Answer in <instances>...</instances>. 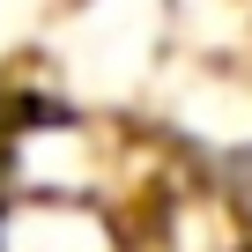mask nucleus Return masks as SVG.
I'll use <instances>...</instances> for the list:
<instances>
[{
	"mask_svg": "<svg viewBox=\"0 0 252 252\" xmlns=\"http://www.w3.org/2000/svg\"><path fill=\"white\" fill-rule=\"evenodd\" d=\"M0 252H134L119 208L104 200H23L0 193Z\"/></svg>",
	"mask_w": 252,
	"mask_h": 252,
	"instance_id": "obj_1",
	"label": "nucleus"
}]
</instances>
